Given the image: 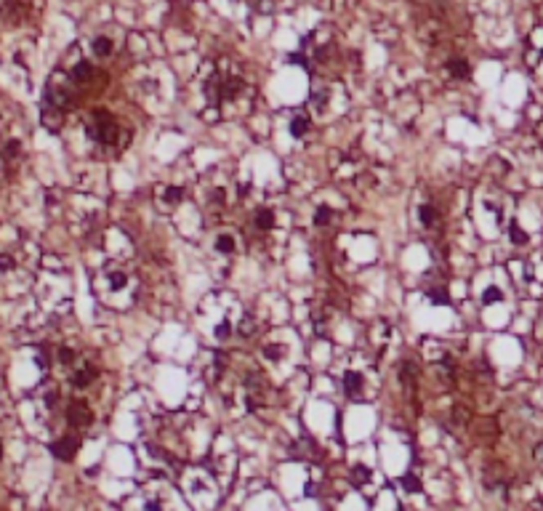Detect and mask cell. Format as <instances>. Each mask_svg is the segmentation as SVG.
Wrapping results in <instances>:
<instances>
[{
  "label": "cell",
  "mask_w": 543,
  "mask_h": 511,
  "mask_svg": "<svg viewBox=\"0 0 543 511\" xmlns=\"http://www.w3.org/2000/svg\"><path fill=\"white\" fill-rule=\"evenodd\" d=\"M94 118H96V126H91V136H94L96 141H102V144H118V138H120L118 123H115L107 112H96Z\"/></svg>",
  "instance_id": "6da1fadb"
},
{
  "label": "cell",
  "mask_w": 543,
  "mask_h": 511,
  "mask_svg": "<svg viewBox=\"0 0 543 511\" xmlns=\"http://www.w3.org/2000/svg\"><path fill=\"white\" fill-rule=\"evenodd\" d=\"M67 421L72 426H77V429H83V426H91L94 415H91V407L85 405V402L75 399V402H69V407H67Z\"/></svg>",
  "instance_id": "7a4b0ae2"
},
{
  "label": "cell",
  "mask_w": 543,
  "mask_h": 511,
  "mask_svg": "<svg viewBox=\"0 0 543 511\" xmlns=\"http://www.w3.org/2000/svg\"><path fill=\"white\" fill-rule=\"evenodd\" d=\"M77 447H80V439L77 437H61L59 442L51 445V453L56 455L59 461H72L77 455Z\"/></svg>",
  "instance_id": "3957f363"
},
{
  "label": "cell",
  "mask_w": 543,
  "mask_h": 511,
  "mask_svg": "<svg viewBox=\"0 0 543 511\" xmlns=\"http://www.w3.org/2000/svg\"><path fill=\"white\" fill-rule=\"evenodd\" d=\"M40 123L45 128L51 130V133H56V130L61 128V110L56 104H51L48 99L43 96V112H40Z\"/></svg>",
  "instance_id": "277c9868"
},
{
  "label": "cell",
  "mask_w": 543,
  "mask_h": 511,
  "mask_svg": "<svg viewBox=\"0 0 543 511\" xmlns=\"http://www.w3.org/2000/svg\"><path fill=\"white\" fill-rule=\"evenodd\" d=\"M243 88H245V83L240 80V77H227V80L221 83V99H235Z\"/></svg>",
  "instance_id": "5b68a950"
},
{
  "label": "cell",
  "mask_w": 543,
  "mask_h": 511,
  "mask_svg": "<svg viewBox=\"0 0 543 511\" xmlns=\"http://www.w3.org/2000/svg\"><path fill=\"white\" fill-rule=\"evenodd\" d=\"M91 77H94V67H91L88 61L80 59V61L72 67V80H75V83H88Z\"/></svg>",
  "instance_id": "8992f818"
},
{
  "label": "cell",
  "mask_w": 543,
  "mask_h": 511,
  "mask_svg": "<svg viewBox=\"0 0 543 511\" xmlns=\"http://www.w3.org/2000/svg\"><path fill=\"white\" fill-rule=\"evenodd\" d=\"M344 389H346L349 397H357L360 389H362V376L354 373V370H349V373L344 376Z\"/></svg>",
  "instance_id": "52a82bcc"
},
{
  "label": "cell",
  "mask_w": 543,
  "mask_h": 511,
  "mask_svg": "<svg viewBox=\"0 0 543 511\" xmlns=\"http://www.w3.org/2000/svg\"><path fill=\"white\" fill-rule=\"evenodd\" d=\"M96 378V368H91V365H85L80 373H75L72 376V386H77V389H83V386H88L91 381Z\"/></svg>",
  "instance_id": "ba28073f"
},
{
  "label": "cell",
  "mask_w": 543,
  "mask_h": 511,
  "mask_svg": "<svg viewBox=\"0 0 543 511\" xmlns=\"http://www.w3.org/2000/svg\"><path fill=\"white\" fill-rule=\"evenodd\" d=\"M447 69H450V75H453V77H469L471 75V67H469L466 59H450Z\"/></svg>",
  "instance_id": "9c48e42d"
},
{
  "label": "cell",
  "mask_w": 543,
  "mask_h": 511,
  "mask_svg": "<svg viewBox=\"0 0 543 511\" xmlns=\"http://www.w3.org/2000/svg\"><path fill=\"white\" fill-rule=\"evenodd\" d=\"M306 130H309V118H306V115H296V118L290 120V133L296 138H301Z\"/></svg>",
  "instance_id": "30bf717a"
},
{
  "label": "cell",
  "mask_w": 543,
  "mask_h": 511,
  "mask_svg": "<svg viewBox=\"0 0 543 511\" xmlns=\"http://www.w3.org/2000/svg\"><path fill=\"white\" fill-rule=\"evenodd\" d=\"M94 53H96V56H102V59L110 56V53H112V40H110V37H102V35H99L96 40H94Z\"/></svg>",
  "instance_id": "8fae6325"
},
{
  "label": "cell",
  "mask_w": 543,
  "mask_h": 511,
  "mask_svg": "<svg viewBox=\"0 0 543 511\" xmlns=\"http://www.w3.org/2000/svg\"><path fill=\"white\" fill-rule=\"evenodd\" d=\"M256 227H259V229H272V227H274V213L267 211V208L259 211V213H256Z\"/></svg>",
  "instance_id": "7c38bea8"
},
{
  "label": "cell",
  "mask_w": 543,
  "mask_h": 511,
  "mask_svg": "<svg viewBox=\"0 0 543 511\" xmlns=\"http://www.w3.org/2000/svg\"><path fill=\"white\" fill-rule=\"evenodd\" d=\"M418 219H421L423 227H431V224L437 221V211H434V205H421V208H418Z\"/></svg>",
  "instance_id": "4fadbf2b"
},
{
  "label": "cell",
  "mask_w": 543,
  "mask_h": 511,
  "mask_svg": "<svg viewBox=\"0 0 543 511\" xmlns=\"http://www.w3.org/2000/svg\"><path fill=\"white\" fill-rule=\"evenodd\" d=\"M282 354H285V346H280V344H267L264 346V357L272 360V362H280Z\"/></svg>",
  "instance_id": "5bb4252c"
},
{
  "label": "cell",
  "mask_w": 543,
  "mask_h": 511,
  "mask_svg": "<svg viewBox=\"0 0 543 511\" xmlns=\"http://www.w3.org/2000/svg\"><path fill=\"white\" fill-rule=\"evenodd\" d=\"M429 301H431L434 306H447V304H450V296H447L445 288H442V290L437 288V290H429Z\"/></svg>",
  "instance_id": "9a60e30c"
},
{
  "label": "cell",
  "mask_w": 543,
  "mask_h": 511,
  "mask_svg": "<svg viewBox=\"0 0 543 511\" xmlns=\"http://www.w3.org/2000/svg\"><path fill=\"white\" fill-rule=\"evenodd\" d=\"M402 487H405L407 493H418V490H421V479H418L413 471H407V474L402 477Z\"/></svg>",
  "instance_id": "2e32d148"
},
{
  "label": "cell",
  "mask_w": 543,
  "mask_h": 511,
  "mask_svg": "<svg viewBox=\"0 0 543 511\" xmlns=\"http://www.w3.org/2000/svg\"><path fill=\"white\" fill-rule=\"evenodd\" d=\"M216 251L224 253V256H229L232 251H235V240H232L229 235H221L219 240H216Z\"/></svg>",
  "instance_id": "e0dca14e"
},
{
  "label": "cell",
  "mask_w": 543,
  "mask_h": 511,
  "mask_svg": "<svg viewBox=\"0 0 543 511\" xmlns=\"http://www.w3.org/2000/svg\"><path fill=\"white\" fill-rule=\"evenodd\" d=\"M509 237H511V243H514V245H525L527 243V235H525V229L519 227V224H511V227H509Z\"/></svg>",
  "instance_id": "ac0fdd59"
},
{
  "label": "cell",
  "mask_w": 543,
  "mask_h": 511,
  "mask_svg": "<svg viewBox=\"0 0 543 511\" xmlns=\"http://www.w3.org/2000/svg\"><path fill=\"white\" fill-rule=\"evenodd\" d=\"M330 219H333L330 208H325V205L317 208V213H314V224H317V227H325V224H330Z\"/></svg>",
  "instance_id": "d6986e66"
},
{
  "label": "cell",
  "mask_w": 543,
  "mask_h": 511,
  "mask_svg": "<svg viewBox=\"0 0 543 511\" xmlns=\"http://www.w3.org/2000/svg\"><path fill=\"white\" fill-rule=\"evenodd\" d=\"M503 298V293L498 290V288H487L485 293H482V304L485 306H490V304H498V301Z\"/></svg>",
  "instance_id": "ffe728a7"
},
{
  "label": "cell",
  "mask_w": 543,
  "mask_h": 511,
  "mask_svg": "<svg viewBox=\"0 0 543 511\" xmlns=\"http://www.w3.org/2000/svg\"><path fill=\"white\" fill-rule=\"evenodd\" d=\"M19 149H21V144L16 141V138H11V141L3 146V157H5V160H13V157H19Z\"/></svg>",
  "instance_id": "44dd1931"
},
{
  "label": "cell",
  "mask_w": 543,
  "mask_h": 511,
  "mask_svg": "<svg viewBox=\"0 0 543 511\" xmlns=\"http://www.w3.org/2000/svg\"><path fill=\"white\" fill-rule=\"evenodd\" d=\"M162 197H165V203H178V200L184 197V192L178 189V187H168V189H165V195H162Z\"/></svg>",
  "instance_id": "7402d4cb"
},
{
  "label": "cell",
  "mask_w": 543,
  "mask_h": 511,
  "mask_svg": "<svg viewBox=\"0 0 543 511\" xmlns=\"http://www.w3.org/2000/svg\"><path fill=\"white\" fill-rule=\"evenodd\" d=\"M126 282H128V277L123 274V272H115V274H110V285H112L115 290H120V288H123V285H126Z\"/></svg>",
  "instance_id": "603a6c76"
},
{
  "label": "cell",
  "mask_w": 543,
  "mask_h": 511,
  "mask_svg": "<svg viewBox=\"0 0 543 511\" xmlns=\"http://www.w3.org/2000/svg\"><path fill=\"white\" fill-rule=\"evenodd\" d=\"M368 477H370V471H368L365 466H357V469L352 471V479H354V482H368Z\"/></svg>",
  "instance_id": "cb8c5ba5"
},
{
  "label": "cell",
  "mask_w": 543,
  "mask_h": 511,
  "mask_svg": "<svg viewBox=\"0 0 543 511\" xmlns=\"http://www.w3.org/2000/svg\"><path fill=\"white\" fill-rule=\"evenodd\" d=\"M8 269H13V258L8 253H0V272H8Z\"/></svg>",
  "instance_id": "d4e9b609"
},
{
  "label": "cell",
  "mask_w": 543,
  "mask_h": 511,
  "mask_svg": "<svg viewBox=\"0 0 543 511\" xmlns=\"http://www.w3.org/2000/svg\"><path fill=\"white\" fill-rule=\"evenodd\" d=\"M402 376H405L407 381H413V378H415V365H413V362H405V365H402Z\"/></svg>",
  "instance_id": "484cf974"
},
{
  "label": "cell",
  "mask_w": 543,
  "mask_h": 511,
  "mask_svg": "<svg viewBox=\"0 0 543 511\" xmlns=\"http://www.w3.org/2000/svg\"><path fill=\"white\" fill-rule=\"evenodd\" d=\"M240 333H243V336H251V333H253V320H251V317H245V320H243V325H240Z\"/></svg>",
  "instance_id": "4316f807"
},
{
  "label": "cell",
  "mask_w": 543,
  "mask_h": 511,
  "mask_svg": "<svg viewBox=\"0 0 543 511\" xmlns=\"http://www.w3.org/2000/svg\"><path fill=\"white\" fill-rule=\"evenodd\" d=\"M59 357H61V362H64V365H69V362L75 360V352H72V349H61Z\"/></svg>",
  "instance_id": "83f0119b"
},
{
  "label": "cell",
  "mask_w": 543,
  "mask_h": 511,
  "mask_svg": "<svg viewBox=\"0 0 543 511\" xmlns=\"http://www.w3.org/2000/svg\"><path fill=\"white\" fill-rule=\"evenodd\" d=\"M290 64H298V67H306V59L301 53H290Z\"/></svg>",
  "instance_id": "f1b7e54d"
},
{
  "label": "cell",
  "mask_w": 543,
  "mask_h": 511,
  "mask_svg": "<svg viewBox=\"0 0 543 511\" xmlns=\"http://www.w3.org/2000/svg\"><path fill=\"white\" fill-rule=\"evenodd\" d=\"M144 511H162V506L157 501H146V506H144Z\"/></svg>",
  "instance_id": "f546056e"
},
{
  "label": "cell",
  "mask_w": 543,
  "mask_h": 511,
  "mask_svg": "<svg viewBox=\"0 0 543 511\" xmlns=\"http://www.w3.org/2000/svg\"><path fill=\"white\" fill-rule=\"evenodd\" d=\"M216 336H219V338H227V336H229V325H219V328H216Z\"/></svg>",
  "instance_id": "4dcf8cb0"
},
{
  "label": "cell",
  "mask_w": 543,
  "mask_h": 511,
  "mask_svg": "<svg viewBox=\"0 0 543 511\" xmlns=\"http://www.w3.org/2000/svg\"><path fill=\"white\" fill-rule=\"evenodd\" d=\"M533 455H535V461H541V463H543V442H538V445H535Z\"/></svg>",
  "instance_id": "1f68e13d"
},
{
  "label": "cell",
  "mask_w": 543,
  "mask_h": 511,
  "mask_svg": "<svg viewBox=\"0 0 543 511\" xmlns=\"http://www.w3.org/2000/svg\"><path fill=\"white\" fill-rule=\"evenodd\" d=\"M0 458H3V445H0Z\"/></svg>",
  "instance_id": "d6a6232c"
}]
</instances>
